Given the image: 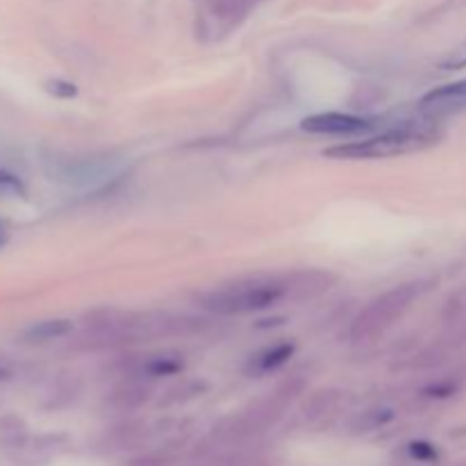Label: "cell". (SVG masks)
Masks as SVG:
<instances>
[{
    "instance_id": "cell-17",
    "label": "cell",
    "mask_w": 466,
    "mask_h": 466,
    "mask_svg": "<svg viewBox=\"0 0 466 466\" xmlns=\"http://www.w3.org/2000/svg\"><path fill=\"white\" fill-rule=\"evenodd\" d=\"M126 466H173V462L162 453H144L127 460Z\"/></svg>"
},
{
    "instance_id": "cell-16",
    "label": "cell",
    "mask_w": 466,
    "mask_h": 466,
    "mask_svg": "<svg viewBox=\"0 0 466 466\" xmlns=\"http://www.w3.org/2000/svg\"><path fill=\"white\" fill-rule=\"evenodd\" d=\"M0 196H16V198L25 196V187H23V182L18 180L14 173L3 171V168H0Z\"/></svg>"
},
{
    "instance_id": "cell-14",
    "label": "cell",
    "mask_w": 466,
    "mask_h": 466,
    "mask_svg": "<svg viewBox=\"0 0 466 466\" xmlns=\"http://www.w3.org/2000/svg\"><path fill=\"white\" fill-rule=\"evenodd\" d=\"M200 391H203V385H196V382H185V385H180L177 390L168 391V394L159 400V405H164V408H168V405H180V403H185V400H191L194 396H198Z\"/></svg>"
},
{
    "instance_id": "cell-3",
    "label": "cell",
    "mask_w": 466,
    "mask_h": 466,
    "mask_svg": "<svg viewBox=\"0 0 466 466\" xmlns=\"http://www.w3.org/2000/svg\"><path fill=\"white\" fill-rule=\"evenodd\" d=\"M426 291L421 282H405V285L394 287V289L385 291L378 299H373L362 312L355 317L353 326H350V335L355 339H373V337L382 335L396 319L403 317L410 309V305Z\"/></svg>"
},
{
    "instance_id": "cell-9",
    "label": "cell",
    "mask_w": 466,
    "mask_h": 466,
    "mask_svg": "<svg viewBox=\"0 0 466 466\" xmlns=\"http://www.w3.org/2000/svg\"><path fill=\"white\" fill-rule=\"evenodd\" d=\"M27 440H30V435H27V428L21 419L18 417L0 419V451H5L7 455H14L18 449L25 446Z\"/></svg>"
},
{
    "instance_id": "cell-12",
    "label": "cell",
    "mask_w": 466,
    "mask_h": 466,
    "mask_svg": "<svg viewBox=\"0 0 466 466\" xmlns=\"http://www.w3.org/2000/svg\"><path fill=\"white\" fill-rule=\"evenodd\" d=\"M150 396V387L139 380H132L127 385H121L112 394V403L121 410H135L144 405Z\"/></svg>"
},
{
    "instance_id": "cell-20",
    "label": "cell",
    "mask_w": 466,
    "mask_h": 466,
    "mask_svg": "<svg viewBox=\"0 0 466 466\" xmlns=\"http://www.w3.org/2000/svg\"><path fill=\"white\" fill-rule=\"evenodd\" d=\"M5 378H9V369L5 367V362L0 360V380H5Z\"/></svg>"
},
{
    "instance_id": "cell-6",
    "label": "cell",
    "mask_w": 466,
    "mask_h": 466,
    "mask_svg": "<svg viewBox=\"0 0 466 466\" xmlns=\"http://www.w3.org/2000/svg\"><path fill=\"white\" fill-rule=\"evenodd\" d=\"M466 109V77L464 80L451 82V85H441L426 94L419 103V112L421 116L428 118H446L460 114Z\"/></svg>"
},
{
    "instance_id": "cell-11",
    "label": "cell",
    "mask_w": 466,
    "mask_h": 466,
    "mask_svg": "<svg viewBox=\"0 0 466 466\" xmlns=\"http://www.w3.org/2000/svg\"><path fill=\"white\" fill-rule=\"evenodd\" d=\"M391 419H394V412H391V410H385V408L367 410V412L358 414V417L350 421L349 431L353 432V435H369V432H376L380 431L382 426H387Z\"/></svg>"
},
{
    "instance_id": "cell-13",
    "label": "cell",
    "mask_w": 466,
    "mask_h": 466,
    "mask_svg": "<svg viewBox=\"0 0 466 466\" xmlns=\"http://www.w3.org/2000/svg\"><path fill=\"white\" fill-rule=\"evenodd\" d=\"M341 403L339 391H321L305 405V417L308 419H323L330 412H335Z\"/></svg>"
},
{
    "instance_id": "cell-8",
    "label": "cell",
    "mask_w": 466,
    "mask_h": 466,
    "mask_svg": "<svg viewBox=\"0 0 466 466\" xmlns=\"http://www.w3.org/2000/svg\"><path fill=\"white\" fill-rule=\"evenodd\" d=\"M291 353H294V346L287 344V341H285V344H276V346H271V349L259 350L255 358H250L248 371L255 373V376H262V373L276 371L278 367H282V364H285L287 360L291 358Z\"/></svg>"
},
{
    "instance_id": "cell-1",
    "label": "cell",
    "mask_w": 466,
    "mask_h": 466,
    "mask_svg": "<svg viewBox=\"0 0 466 466\" xmlns=\"http://www.w3.org/2000/svg\"><path fill=\"white\" fill-rule=\"evenodd\" d=\"M441 137H444V132L437 126V118L423 116L421 121L400 123V126L387 127V130L367 137V139L328 148L326 155L335 159L396 157V155H408L431 148V146L440 144Z\"/></svg>"
},
{
    "instance_id": "cell-7",
    "label": "cell",
    "mask_w": 466,
    "mask_h": 466,
    "mask_svg": "<svg viewBox=\"0 0 466 466\" xmlns=\"http://www.w3.org/2000/svg\"><path fill=\"white\" fill-rule=\"evenodd\" d=\"M71 330L73 323L68 319H46V321H36L30 328H25L21 339L25 344H48V341L62 339Z\"/></svg>"
},
{
    "instance_id": "cell-5",
    "label": "cell",
    "mask_w": 466,
    "mask_h": 466,
    "mask_svg": "<svg viewBox=\"0 0 466 466\" xmlns=\"http://www.w3.org/2000/svg\"><path fill=\"white\" fill-rule=\"evenodd\" d=\"M373 127L369 118L355 116V114L344 112H323L305 118L303 130L309 135H326V137H358L364 135Z\"/></svg>"
},
{
    "instance_id": "cell-2",
    "label": "cell",
    "mask_w": 466,
    "mask_h": 466,
    "mask_svg": "<svg viewBox=\"0 0 466 466\" xmlns=\"http://www.w3.org/2000/svg\"><path fill=\"white\" fill-rule=\"evenodd\" d=\"M289 296V280L278 276H248L205 291L200 308L218 317H241L262 312Z\"/></svg>"
},
{
    "instance_id": "cell-18",
    "label": "cell",
    "mask_w": 466,
    "mask_h": 466,
    "mask_svg": "<svg viewBox=\"0 0 466 466\" xmlns=\"http://www.w3.org/2000/svg\"><path fill=\"white\" fill-rule=\"evenodd\" d=\"M410 453H412V458L419 460V462H432V460L437 458V451L432 449L428 441H414V444L410 446Z\"/></svg>"
},
{
    "instance_id": "cell-15",
    "label": "cell",
    "mask_w": 466,
    "mask_h": 466,
    "mask_svg": "<svg viewBox=\"0 0 466 466\" xmlns=\"http://www.w3.org/2000/svg\"><path fill=\"white\" fill-rule=\"evenodd\" d=\"M464 66H466V39L462 44L455 46L453 50H449V53L440 59V68H444V71H458V68H464Z\"/></svg>"
},
{
    "instance_id": "cell-10",
    "label": "cell",
    "mask_w": 466,
    "mask_h": 466,
    "mask_svg": "<svg viewBox=\"0 0 466 466\" xmlns=\"http://www.w3.org/2000/svg\"><path fill=\"white\" fill-rule=\"evenodd\" d=\"M182 369V358L173 353H159L153 358H144V364L139 367V373L135 378L148 376V378H162V376H173Z\"/></svg>"
},
{
    "instance_id": "cell-4",
    "label": "cell",
    "mask_w": 466,
    "mask_h": 466,
    "mask_svg": "<svg viewBox=\"0 0 466 466\" xmlns=\"http://www.w3.org/2000/svg\"><path fill=\"white\" fill-rule=\"evenodd\" d=\"M121 171V162L112 157H64L50 159V180L71 187H96L112 180Z\"/></svg>"
},
{
    "instance_id": "cell-19",
    "label": "cell",
    "mask_w": 466,
    "mask_h": 466,
    "mask_svg": "<svg viewBox=\"0 0 466 466\" xmlns=\"http://www.w3.org/2000/svg\"><path fill=\"white\" fill-rule=\"evenodd\" d=\"M7 241H9V232H7V228H5V223L0 221V248H3Z\"/></svg>"
}]
</instances>
